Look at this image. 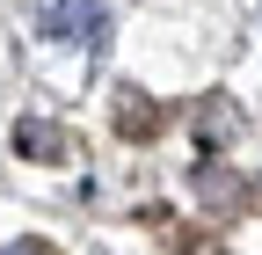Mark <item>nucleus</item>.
I'll return each mask as SVG.
<instances>
[{
    "label": "nucleus",
    "instance_id": "3",
    "mask_svg": "<svg viewBox=\"0 0 262 255\" xmlns=\"http://www.w3.org/2000/svg\"><path fill=\"white\" fill-rule=\"evenodd\" d=\"M0 255H51L44 241H15V248H0Z\"/></svg>",
    "mask_w": 262,
    "mask_h": 255
},
{
    "label": "nucleus",
    "instance_id": "1",
    "mask_svg": "<svg viewBox=\"0 0 262 255\" xmlns=\"http://www.w3.org/2000/svg\"><path fill=\"white\" fill-rule=\"evenodd\" d=\"M37 37L73 44V51H102L110 44V8L102 0H37Z\"/></svg>",
    "mask_w": 262,
    "mask_h": 255
},
{
    "label": "nucleus",
    "instance_id": "2",
    "mask_svg": "<svg viewBox=\"0 0 262 255\" xmlns=\"http://www.w3.org/2000/svg\"><path fill=\"white\" fill-rule=\"evenodd\" d=\"M15 146H29V153H37V161H51V153H58V146H51V132H44V124H29V132H15Z\"/></svg>",
    "mask_w": 262,
    "mask_h": 255
}]
</instances>
